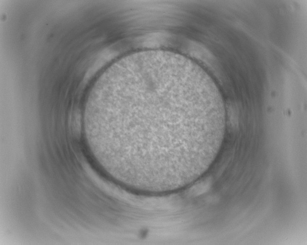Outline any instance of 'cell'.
<instances>
[{
    "mask_svg": "<svg viewBox=\"0 0 307 245\" xmlns=\"http://www.w3.org/2000/svg\"><path fill=\"white\" fill-rule=\"evenodd\" d=\"M102 115L123 116L103 133L111 153L137 171L188 168L219 144L225 119L210 87L192 72L158 61L137 63L105 85Z\"/></svg>",
    "mask_w": 307,
    "mask_h": 245,
    "instance_id": "cell-1",
    "label": "cell"
}]
</instances>
